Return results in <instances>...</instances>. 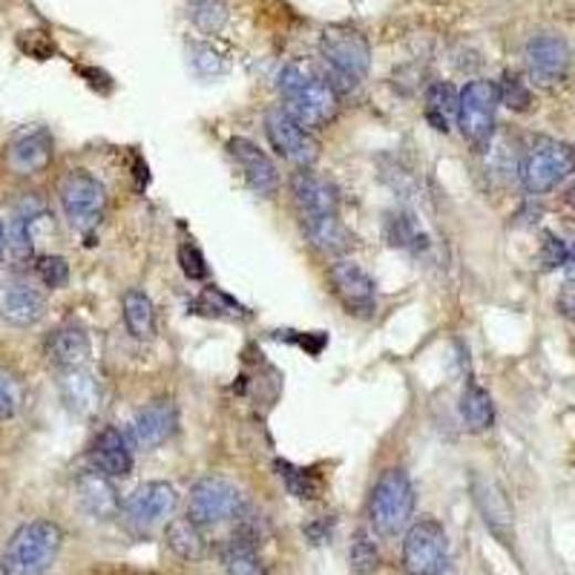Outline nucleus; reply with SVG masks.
I'll return each mask as SVG.
<instances>
[{
	"label": "nucleus",
	"mask_w": 575,
	"mask_h": 575,
	"mask_svg": "<svg viewBox=\"0 0 575 575\" xmlns=\"http://www.w3.org/2000/svg\"><path fill=\"white\" fill-rule=\"evenodd\" d=\"M35 271L46 288H61L66 285V280H70V265H66V259L50 257V253H46V257H38Z\"/></svg>",
	"instance_id": "nucleus-33"
},
{
	"label": "nucleus",
	"mask_w": 575,
	"mask_h": 575,
	"mask_svg": "<svg viewBox=\"0 0 575 575\" xmlns=\"http://www.w3.org/2000/svg\"><path fill=\"white\" fill-rule=\"evenodd\" d=\"M18 43H21V50L29 52L32 58H46L55 52L52 41L43 35V32H23V35L18 38Z\"/></svg>",
	"instance_id": "nucleus-38"
},
{
	"label": "nucleus",
	"mask_w": 575,
	"mask_h": 575,
	"mask_svg": "<svg viewBox=\"0 0 575 575\" xmlns=\"http://www.w3.org/2000/svg\"><path fill=\"white\" fill-rule=\"evenodd\" d=\"M567 262V244L561 242L555 233H544V242H541V268L553 271V268L564 265Z\"/></svg>",
	"instance_id": "nucleus-37"
},
{
	"label": "nucleus",
	"mask_w": 575,
	"mask_h": 575,
	"mask_svg": "<svg viewBox=\"0 0 575 575\" xmlns=\"http://www.w3.org/2000/svg\"><path fill=\"white\" fill-rule=\"evenodd\" d=\"M558 311L569 320H575V282H567L558 294Z\"/></svg>",
	"instance_id": "nucleus-40"
},
{
	"label": "nucleus",
	"mask_w": 575,
	"mask_h": 575,
	"mask_svg": "<svg viewBox=\"0 0 575 575\" xmlns=\"http://www.w3.org/2000/svg\"><path fill=\"white\" fill-rule=\"evenodd\" d=\"M331 526H334V521H314V524L305 526V539L311 541V544H325V541L331 539Z\"/></svg>",
	"instance_id": "nucleus-39"
},
{
	"label": "nucleus",
	"mask_w": 575,
	"mask_h": 575,
	"mask_svg": "<svg viewBox=\"0 0 575 575\" xmlns=\"http://www.w3.org/2000/svg\"><path fill=\"white\" fill-rule=\"evenodd\" d=\"M460 417H463L469 431H487L492 426L495 406H492L487 388H481L478 383H467L463 395H460Z\"/></svg>",
	"instance_id": "nucleus-26"
},
{
	"label": "nucleus",
	"mask_w": 575,
	"mask_h": 575,
	"mask_svg": "<svg viewBox=\"0 0 575 575\" xmlns=\"http://www.w3.org/2000/svg\"><path fill=\"white\" fill-rule=\"evenodd\" d=\"M187 14L201 32L216 35L228 21V3L224 0H187Z\"/></svg>",
	"instance_id": "nucleus-30"
},
{
	"label": "nucleus",
	"mask_w": 575,
	"mask_h": 575,
	"mask_svg": "<svg viewBox=\"0 0 575 575\" xmlns=\"http://www.w3.org/2000/svg\"><path fill=\"white\" fill-rule=\"evenodd\" d=\"M7 251H9V230H7V222L0 219V262H3Z\"/></svg>",
	"instance_id": "nucleus-41"
},
{
	"label": "nucleus",
	"mask_w": 575,
	"mask_h": 575,
	"mask_svg": "<svg viewBox=\"0 0 575 575\" xmlns=\"http://www.w3.org/2000/svg\"><path fill=\"white\" fill-rule=\"evenodd\" d=\"M7 161L14 172L35 176L52 161V136L43 127L21 129L9 144Z\"/></svg>",
	"instance_id": "nucleus-18"
},
{
	"label": "nucleus",
	"mask_w": 575,
	"mask_h": 575,
	"mask_svg": "<svg viewBox=\"0 0 575 575\" xmlns=\"http://www.w3.org/2000/svg\"><path fill=\"white\" fill-rule=\"evenodd\" d=\"M449 558V541L446 530L435 518H420L409 526L402 541V569L409 575H438L443 573Z\"/></svg>",
	"instance_id": "nucleus-7"
},
{
	"label": "nucleus",
	"mask_w": 575,
	"mask_h": 575,
	"mask_svg": "<svg viewBox=\"0 0 575 575\" xmlns=\"http://www.w3.org/2000/svg\"><path fill=\"white\" fill-rule=\"evenodd\" d=\"M124 323L136 339H150L156 331V311H153L150 296L138 288H129L124 294Z\"/></svg>",
	"instance_id": "nucleus-27"
},
{
	"label": "nucleus",
	"mask_w": 575,
	"mask_h": 575,
	"mask_svg": "<svg viewBox=\"0 0 575 575\" xmlns=\"http://www.w3.org/2000/svg\"><path fill=\"white\" fill-rule=\"evenodd\" d=\"M64 544V532L52 521H29L9 539L0 555L3 575H43L55 564Z\"/></svg>",
	"instance_id": "nucleus-3"
},
{
	"label": "nucleus",
	"mask_w": 575,
	"mask_h": 575,
	"mask_svg": "<svg viewBox=\"0 0 575 575\" xmlns=\"http://www.w3.org/2000/svg\"><path fill=\"white\" fill-rule=\"evenodd\" d=\"M90 458H93V469L104 472L107 478H124L133 469V452H129L127 438L118 429H113V426L98 431Z\"/></svg>",
	"instance_id": "nucleus-20"
},
{
	"label": "nucleus",
	"mask_w": 575,
	"mask_h": 575,
	"mask_svg": "<svg viewBox=\"0 0 575 575\" xmlns=\"http://www.w3.org/2000/svg\"><path fill=\"white\" fill-rule=\"evenodd\" d=\"M179 265H181V271H185L187 280H205V276H208L205 257H201L196 244H181V248H179Z\"/></svg>",
	"instance_id": "nucleus-36"
},
{
	"label": "nucleus",
	"mask_w": 575,
	"mask_h": 575,
	"mask_svg": "<svg viewBox=\"0 0 575 575\" xmlns=\"http://www.w3.org/2000/svg\"><path fill=\"white\" fill-rule=\"evenodd\" d=\"M291 194H294V205L300 210L302 224L314 222V219H328L337 216L339 210V194L337 187L331 185L325 176H316L314 170H300L291 179Z\"/></svg>",
	"instance_id": "nucleus-14"
},
{
	"label": "nucleus",
	"mask_w": 575,
	"mask_h": 575,
	"mask_svg": "<svg viewBox=\"0 0 575 575\" xmlns=\"http://www.w3.org/2000/svg\"><path fill=\"white\" fill-rule=\"evenodd\" d=\"M320 55L325 64V79L337 90V95L354 93L368 75L372 46L366 35L352 27H328L320 38Z\"/></svg>",
	"instance_id": "nucleus-2"
},
{
	"label": "nucleus",
	"mask_w": 575,
	"mask_h": 575,
	"mask_svg": "<svg viewBox=\"0 0 575 575\" xmlns=\"http://www.w3.org/2000/svg\"><path fill=\"white\" fill-rule=\"evenodd\" d=\"M176 406L170 400H153L136 411L133 424H129V438L138 449H156V446L167 443L176 431Z\"/></svg>",
	"instance_id": "nucleus-15"
},
{
	"label": "nucleus",
	"mask_w": 575,
	"mask_h": 575,
	"mask_svg": "<svg viewBox=\"0 0 575 575\" xmlns=\"http://www.w3.org/2000/svg\"><path fill=\"white\" fill-rule=\"evenodd\" d=\"M458 104H460V95L454 93L452 84H431L426 90V122L431 127L438 129V133H449L452 124H458Z\"/></svg>",
	"instance_id": "nucleus-25"
},
{
	"label": "nucleus",
	"mask_w": 575,
	"mask_h": 575,
	"mask_svg": "<svg viewBox=\"0 0 575 575\" xmlns=\"http://www.w3.org/2000/svg\"><path fill=\"white\" fill-rule=\"evenodd\" d=\"M575 167V147L555 138H539L521 158L518 176L530 194H546L567 179Z\"/></svg>",
	"instance_id": "nucleus-6"
},
{
	"label": "nucleus",
	"mask_w": 575,
	"mask_h": 575,
	"mask_svg": "<svg viewBox=\"0 0 575 575\" xmlns=\"http://www.w3.org/2000/svg\"><path fill=\"white\" fill-rule=\"evenodd\" d=\"M280 107L305 129L325 127L337 115V90L305 64H288L280 72Z\"/></svg>",
	"instance_id": "nucleus-1"
},
{
	"label": "nucleus",
	"mask_w": 575,
	"mask_h": 575,
	"mask_svg": "<svg viewBox=\"0 0 575 575\" xmlns=\"http://www.w3.org/2000/svg\"><path fill=\"white\" fill-rule=\"evenodd\" d=\"M58 196H61V208H64L66 219L72 228L93 230L104 216L107 208V194L95 176L86 170H70L58 185Z\"/></svg>",
	"instance_id": "nucleus-8"
},
{
	"label": "nucleus",
	"mask_w": 575,
	"mask_h": 575,
	"mask_svg": "<svg viewBox=\"0 0 575 575\" xmlns=\"http://www.w3.org/2000/svg\"><path fill=\"white\" fill-rule=\"evenodd\" d=\"M46 357L55 368H81L90 357V337L79 325H61L46 337Z\"/></svg>",
	"instance_id": "nucleus-23"
},
{
	"label": "nucleus",
	"mask_w": 575,
	"mask_h": 575,
	"mask_svg": "<svg viewBox=\"0 0 575 575\" xmlns=\"http://www.w3.org/2000/svg\"><path fill=\"white\" fill-rule=\"evenodd\" d=\"M79 489V501L86 512L93 518H101V521H107V518L118 515L122 510V503H118V492L113 487V478H107L104 472L93 469V472H84L75 483Z\"/></svg>",
	"instance_id": "nucleus-22"
},
{
	"label": "nucleus",
	"mask_w": 575,
	"mask_h": 575,
	"mask_svg": "<svg viewBox=\"0 0 575 575\" xmlns=\"http://www.w3.org/2000/svg\"><path fill=\"white\" fill-rule=\"evenodd\" d=\"M276 472H280L288 492L300 498V501H314V498L323 495V478L314 469H302L288 463V460H276Z\"/></svg>",
	"instance_id": "nucleus-29"
},
{
	"label": "nucleus",
	"mask_w": 575,
	"mask_h": 575,
	"mask_svg": "<svg viewBox=\"0 0 575 575\" xmlns=\"http://www.w3.org/2000/svg\"><path fill=\"white\" fill-rule=\"evenodd\" d=\"M498 93H501V104H506L510 109H518V113L530 109L532 104L530 86L518 79V75H503V84L498 86Z\"/></svg>",
	"instance_id": "nucleus-32"
},
{
	"label": "nucleus",
	"mask_w": 575,
	"mask_h": 575,
	"mask_svg": "<svg viewBox=\"0 0 575 575\" xmlns=\"http://www.w3.org/2000/svg\"><path fill=\"white\" fill-rule=\"evenodd\" d=\"M265 136L273 150L300 170H309L320 158V142L311 136V129L300 127L282 107H273L265 113Z\"/></svg>",
	"instance_id": "nucleus-10"
},
{
	"label": "nucleus",
	"mask_w": 575,
	"mask_h": 575,
	"mask_svg": "<svg viewBox=\"0 0 575 575\" xmlns=\"http://www.w3.org/2000/svg\"><path fill=\"white\" fill-rule=\"evenodd\" d=\"M501 104L495 81L478 79L469 81L460 93L458 104V127L474 150H489L492 136H495V113Z\"/></svg>",
	"instance_id": "nucleus-5"
},
{
	"label": "nucleus",
	"mask_w": 575,
	"mask_h": 575,
	"mask_svg": "<svg viewBox=\"0 0 575 575\" xmlns=\"http://www.w3.org/2000/svg\"><path fill=\"white\" fill-rule=\"evenodd\" d=\"M61 397H64L66 409L81 417H93L101 409V386L93 374L84 368H64L61 372Z\"/></svg>",
	"instance_id": "nucleus-21"
},
{
	"label": "nucleus",
	"mask_w": 575,
	"mask_h": 575,
	"mask_svg": "<svg viewBox=\"0 0 575 575\" xmlns=\"http://www.w3.org/2000/svg\"><path fill=\"white\" fill-rule=\"evenodd\" d=\"M328 280L337 300L348 309V314L372 316L374 311H377V288H374V280L357 265V262H352V259H337V262L328 268Z\"/></svg>",
	"instance_id": "nucleus-13"
},
{
	"label": "nucleus",
	"mask_w": 575,
	"mask_h": 575,
	"mask_svg": "<svg viewBox=\"0 0 575 575\" xmlns=\"http://www.w3.org/2000/svg\"><path fill=\"white\" fill-rule=\"evenodd\" d=\"M23 400L21 383L14 380L9 372H0V420H9V417L18 415Z\"/></svg>",
	"instance_id": "nucleus-34"
},
{
	"label": "nucleus",
	"mask_w": 575,
	"mask_h": 575,
	"mask_svg": "<svg viewBox=\"0 0 575 575\" xmlns=\"http://www.w3.org/2000/svg\"><path fill=\"white\" fill-rule=\"evenodd\" d=\"M242 510V492L228 478H201L194 483L190 498H187V515L194 518L199 526L222 524L230 518H239Z\"/></svg>",
	"instance_id": "nucleus-9"
},
{
	"label": "nucleus",
	"mask_w": 575,
	"mask_h": 575,
	"mask_svg": "<svg viewBox=\"0 0 575 575\" xmlns=\"http://www.w3.org/2000/svg\"><path fill=\"white\" fill-rule=\"evenodd\" d=\"M564 271H567V282H575V242L567 251V262H564Z\"/></svg>",
	"instance_id": "nucleus-42"
},
{
	"label": "nucleus",
	"mask_w": 575,
	"mask_h": 575,
	"mask_svg": "<svg viewBox=\"0 0 575 575\" xmlns=\"http://www.w3.org/2000/svg\"><path fill=\"white\" fill-rule=\"evenodd\" d=\"M190 64H194L196 75H201V79L219 75V72L224 70L222 58L216 55L210 46H201V43H194V46H190Z\"/></svg>",
	"instance_id": "nucleus-35"
},
{
	"label": "nucleus",
	"mask_w": 575,
	"mask_h": 575,
	"mask_svg": "<svg viewBox=\"0 0 575 575\" xmlns=\"http://www.w3.org/2000/svg\"><path fill=\"white\" fill-rule=\"evenodd\" d=\"M228 153L239 165V170H242L244 181H248L259 196L276 194L280 172H276V167H273L271 156H268L265 150H259L257 144L248 142V138H230Z\"/></svg>",
	"instance_id": "nucleus-16"
},
{
	"label": "nucleus",
	"mask_w": 575,
	"mask_h": 575,
	"mask_svg": "<svg viewBox=\"0 0 575 575\" xmlns=\"http://www.w3.org/2000/svg\"><path fill=\"white\" fill-rule=\"evenodd\" d=\"M176 506H179L176 489L165 481H150V483H142V487L124 501L122 512L129 530L150 532L156 530V526L165 524Z\"/></svg>",
	"instance_id": "nucleus-11"
},
{
	"label": "nucleus",
	"mask_w": 575,
	"mask_h": 575,
	"mask_svg": "<svg viewBox=\"0 0 575 575\" xmlns=\"http://www.w3.org/2000/svg\"><path fill=\"white\" fill-rule=\"evenodd\" d=\"M569 58L573 55H569L567 41L561 35H553V32H544V35L526 41L524 61L532 84L555 86L558 81H564V75L569 72Z\"/></svg>",
	"instance_id": "nucleus-12"
},
{
	"label": "nucleus",
	"mask_w": 575,
	"mask_h": 575,
	"mask_svg": "<svg viewBox=\"0 0 575 575\" xmlns=\"http://www.w3.org/2000/svg\"><path fill=\"white\" fill-rule=\"evenodd\" d=\"M411 512H415V487H411L409 474L402 469H386L368 498V518H372L374 532L391 539L406 530Z\"/></svg>",
	"instance_id": "nucleus-4"
},
{
	"label": "nucleus",
	"mask_w": 575,
	"mask_h": 575,
	"mask_svg": "<svg viewBox=\"0 0 575 575\" xmlns=\"http://www.w3.org/2000/svg\"><path fill=\"white\" fill-rule=\"evenodd\" d=\"M305 230V237L311 239L316 251L323 253H343L348 244H352V237H348V230L343 228L339 222V216H328V219H314V222H305L302 224Z\"/></svg>",
	"instance_id": "nucleus-28"
},
{
	"label": "nucleus",
	"mask_w": 575,
	"mask_h": 575,
	"mask_svg": "<svg viewBox=\"0 0 575 575\" xmlns=\"http://www.w3.org/2000/svg\"><path fill=\"white\" fill-rule=\"evenodd\" d=\"M167 546L181 561H199L208 553V541L201 535V526L190 515L172 518L167 524Z\"/></svg>",
	"instance_id": "nucleus-24"
},
{
	"label": "nucleus",
	"mask_w": 575,
	"mask_h": 575,
	"mask_svg": "<svg viewBox=\"0 0 575 575\" xmlns=\"http://www.w3.org/2000/svg\"><path fill=\"white\" fill-rule=\"evenodd\" d=\"M348 561H352V569L359 575H368L380 567V553H377V544L372 541L366 530H359L352 541V550H348Z\"/></svg>",
	"instance_id": "nucleus-31"
},
{
	"label": "nucleus",
	"mask_w": 575,
	"mask_h": 575,
	"mask_svg": "<svg viewBox=\"0 0 575 575\" xmlns=\"http://www.w3.org/2000/svg\"><path fill=\"white\" fill-rule=\"evenodd\" d=\"M43 314H46V296L38 288L18 280L0 285V316L9 325L27 328V325H35Z\"/></svg>",
	"instance_id": "nucleus-17"
},
{
	"label": "nucleus",
	"mask_w": 575,
	"mask_h": 575,
	"mask_svg": "<svg viewBox=\"0 0 575 575\" xmlns=\"http://www.w3.org/2000/svg\"><path fill=\"white\" fill-rule=\"evenodd\" d=\"M472 498L478 503V510H481L483 521L492 532H495L498 539H510L512 532V506L503 495V489L498 487L492 478H481V474H474L472 478Z\"/></svg>",
	"instance_id": "nucleus-19"
},
{
	"label": "nucleus",
	"mask_w": 575,
	"mask_h": 575,
	"mask_svg": "<svg viewBox=\"0 0 575 575\" xmlns=\"http://www.w3.org/2000/svg\"><path fill=\"white\" fill-rule=\"evenodd\" d=\"M573 205H575V190H573Z\"/></svg>",
	"instance_id": "nucleus-43"
}]
</instances>
